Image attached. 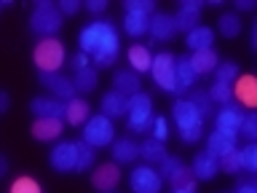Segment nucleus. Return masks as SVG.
Masks as SVG:
<instances>
[{
    "label": "nucleus",
    "mask_w": 257,
    "mask_h": 193,
    "mask_svg": "<svg viewBox=\"0 0 257 193\" xmlns=\"http://www.w3.org/2000/svg\"><path fill=\"white\" fill-rule=\"evenodd\" d=\"M80 54H86L96 67H112L120 54V35L110 19H94L78 35Z\"/></svg>",
    "instance_id": "1"
},
{
    "label": "nucleus",
    "mask_w": 257,
    "mask_h": 193,
    "mask_svg": "<svg viewBox=\"0 0 257 193\" xmlns=\"http://www.w3.org/2000/svg\"><path fill=\"white\" fill-rule=\"evenodd\" d=\"M172 118H174V126H177V132H180L182 142L190 145V142H198L201 137H204V116H201L185 96L174 102Z\"/></svg>",
    "instance_id": "2"
},
{
    "label": "nucleus",
    "mask_w": 257,
    "mask_h": 193,
    "mask_svg": "<svg viewBox=\"0 0 257 193\" xmlns=\"http://www.w3.org/2000/svg\"><path fill=\"white\" fill-rule=\"evenodd\" d=\"M62 22H64V16L59 14V8H56V3H51V0L35 3V8H32V14H30V30L35 32L40 40L54 38L56 32H59Z\"/></svg>",
    "instance_id": "3"
},
{
    "label": "nucleus",
    "mask_w": 257,
    "mask_h": 193,
    "mask_svg": "<svg viewBox=\"0 0 257 193\" xmlns=\"http://www.w3.org/2000/svg\"><path fill=\"white\" fill-rule=\"evenodd\" d=\"M153 118H156L153 100L145 91H137L126 100V121H128V129L134 134H148Z\"/></svg>",
    "instance_id": "4"
},
{
    "label": "nucleus",
    "mask_w": 257,
    "mask_h": 193,
    "mask_svg": "<svg viewBox=\"0 0 257 193\" xmlns=\"http://www.w3.org/2000/svg\"><path fill=\"white\" fill-rule=\"evenodd\" d=\"M32 59L38 64V72H59L67 59V51H64V43H59L56 38H43L32 51Z\"/></svg>",
    "instance_id": "5"
},
{
    "label": "nucleus",
    "mask_w": 257,
    "mask_h": 193,
    "mask_svg": "<svg viewBox=\"0 0 257 193\" xmlns=\"http://www.w3.org/2000/svg\"><path fill=\"white\" fill-rule=\"evenodd\" d=\"M83 142L91 145V148H107V145H112V140H115V126H112V121L107 116H91L83 124Z\"/></svg>",
    "instance_id": "6"
},
{
    "label": "nucleus",
    "mask_w": 257,
    "mask_h": 193,
    "mask_svg": "<svg viewBox=\"0 0 257 193\" xmlns=\"http://www.w3.org/2000/svg\"><path fill=\"white\" fill-rule=\"evenodd\" d=\"M158 174L164 182H172V188H182V190H193L196 193V180H193L190 169L182 164L177 156H166L158 164Z\"/></svg>",
    "instance_id": "7"
},
{
    "label": "nucleus",
    "mask_w": 257,
    "mask_h": 193,
    "mask_svg": "<svg viewBox=\"0 0 257 193\" xmlns=\"http://www.w3.org/2000/svg\"><path fill=\"white\" fill-rule=\"evenodd\" d=\"M174 59H177V56H172L169 51H161V54L153 56V64H150V75H153V80H156V86L161 88V91H169V94L177 91Z\"/></svg>",
    "instance_id": "8"
},
{
    "label": "nucleus",
    "mask_w": 257,
    "mask_h": 193,
    "mask_svg": "<svg viewBox=\"0 0 257 193\" xmlns=\"http://www.w3.org/2000/svg\"><path fill=\"white\" fill-rule=\"evenodd\" d=\"M128 188H132V193H161L164 180H161L156 166L140 164V166L132 169V174H128Z\"/></svg>",
    "instance_id": "9"
},
{
    "label": "nucleus",
    "mask_w": 257,
    "mask_h": 193,
    "mask_svg": "<svg viewBox=\"0 0 257 193\" xmlns=\"http://www.w3.org/2000/svg\"><path fill=\"white\" fill-rule=\"evenodd\" d=\"M244 116H246V110L241 108V105L228 102V105H222V110L214 116V129L233 137V140H238V129L244 124Z\"/></svg>",
    "instance_id": "10"
},
{
    "label": "nucleus",
    "mask_w": 257,
    "mask_h": 193,
    "mask_svg": "<svg viewBox=\"0 0 257 193\" xmlns=\"http://www.w3.org/2000/svg\"><path fill=\"white\" fill-rule=\"evenodd\" d=\"M38 80L51 91L54 100H59V102H70L78 96L75 86H72V78L62 75V72H38Z\"/></svg>",
    "instance_id": "11"
},
{
    "label": "nucleus",
    "mask_w": 257,
    "mask_h": 193,
    "mask_svg": "<svg viewBox=\"0 0 257 193\" xmlns=\"http://www.w3.org/2000/svg\"><path fill=\"white\" fill-rule=\"evenodd\" d=\"M75 158H78V148H75V142H67V140L56 142L54 150L48 153V164L59 174L75 172Z\"/></svg>",
    "instance_id": "12"
},
{
    "label": "nucleus",
    "mask_w": 257,
    "mask_h": 193,
    "mask_svg": "<svg viewBox=\"0 0 257 193\" xmlns=\"http://www.w3.org/2000/svg\"><path fill=\"white\" fill-rule=\"evenodd\" d=\"M201 11H204V3H201V0H182L180 8H177V14L172 16V19H174V30L188 35L193 27H198Z\"/></svg>",
    "instance_id": "13"
},
{
    "label": "nucleus",
    "mask_w": 257,
    "mask_h": 193,
    "mask_svg": "<svg viewBox=\"0 0 257 193\" xmlns=\"http://www.w3.org/2000/svg\"><path fill=\"white\" fill-rule=\"evenodd\" d=\"M217 172H220V161H217L209 150L204 153H198L196 158H193V166H190V174H193V180H201V182H206V180H214Z\"/></svg>",
    "instance_id": "14"
},
{
    "label": "nucleus",
    "mask_w": 257,
    "mask_h": 193,
    "mask_svg": "<svg viewBox=\"0 0 257 193\" xmlns=\"http://www.w3.org/2000/svg\"><path fill=\"white\" fill-rule=\"evenodd\" d=\"M120 182V172H118V164H102L96 166V172L91 174V185L99 193H110L115 190V185Z\"/></svg>",
    "instance_id": "15"
},
{
    "label": "nucleus",
    "mask_w": 257,
    "mask_h": 193,
    "mask_svg": "<svg viewBox=\"0 0 257 193\" xmlns=\"http://www.w3.org/2000/svg\"><path fill=\"white\" fill-rule=\"evenodd\" d=\"M198 75L193 72L188 56H177L174 59V83H177V91L174 94H188L193 86H196Z\"/></svg>",
    "instance_id": "16"
},
{
    "label": "nucleus",
    "mask_w": 257,
    "mask_h": 193,
    "mask_svg": "<svg viewBox=\"0 0 257 193\" xmlns=\"http://www.w3.org/2000/svg\"><path fill=\"white\" fill-rule=\"evenodd\" d=\"M30 110L35 118H62L64 121V102L54 100V96H35L30 102Z\"/></svg>",
    "instance_id": "17"
},
{
    "label": "nucleus",
    "mask_w": 257,
    "mask_h": 193,
    "mask_svg": "<svg viewBox=\"0 0 257 193\" xmlns=\"http://www.w3.org/2000/svg\"><path fill=\"white\" fill-rule=\"evenodd\" d=\"M148 32H150V38H156L161 40V43H166V40H172L174 38V19L169 14H153L150 16V22H148Z\"/></svg>",
    "instance_id": "18"
},
{
    "label": "nucleus",
    "mask_w": 257,
    "mask_h": 193,
    "mask_svg": "<svg viewBox=\"0 0 257 193\" xmlns=\"http://www.w3.org/2000/svg\"><path fill=\"white\" fill-rule=\"evenodd\" d=\"M112 164H132V161L140 158V145H137L132 137H118L112 140Z\"/></svg>",
    "instance_id": "19"
},
{
    "label": "nucleus",
    "mask_w": 257,
    "mask_h": 193,
    "mask_svg": "<svg viewBox=\"0 0 257 193\" xmlns=\"http://www.w3.org/2000/svg\"><path fill=\"white\" fill-rule=\"evenodd\" d=\"M59 134H62V118H35V124H32V137L38 142L59 140Z\"/></svg>",
    "instance_id": "20"
},
{
    "label": "nucleus",
    "mask_w": 257,
    "mask_h": 193,
    "mask_svg": "<svg viewBox=\"0 0 257 193\" xmlns=\"http://www.w3.org/2000/svg\"><path fill=\"white\" fill-rule=\"evenodd\" d=\"M88 118H91V108H88L86 100L75 96V100L64 102V121H67L70 126H83Z\"/></svg>",
    "instance_id": "21"
},
{
    "label": "nucleus",
    "mask_w": 257,
    "mask_h": 193,
    "mask_svg": "<svg viewBox=\"0 0 257 193\" xmlns=\"http://www.w3.org/2000/svg\"><path fill=\"white\" fill-rule=\"evenodd\" d=\"M214 43V32L204 27V24H198V27H193L188 35H185V46L190 48V54H196V51H206V48H212Z\"/></svg>",
    "instance_id": "22"
},
{
    "label": "nucleus",
    "mask_w": 257,
    "mask_h": 193,
    "mask_svg": "<svg viewBox=\"0 0 257 193\" xmlns=\"http://www.w3.org/2000/svg\"><path fill=\"white\" fill-rule=\"evenodd\" d=\"M233 94H236V100L244 105V108H254L257 105V80H254V75H241L236 80V86H233Z\"/></svg>",
    "instance_id": "23"
},
{
    "label": "nucleus",
    "mask_w": 257,
    "mask_h": 193,
    "mask_svg": "<svg viewBox=\"0 0 257 193\" xmlns=\"http://www.w3.org/2000/svg\"><path fill=\"white\" fill-rule=\"evenodd\" d=\"M190 67L196 75H206V72H214V67L220 64V56H217L214 48H206V51H196L188 56Z\"/></svg>",
    "instance_id": "24"
},
{
    "label": "nucleus",
    "mask_w": 257,
    "mask_h": 193,
    "mask_svg": "<svg viewBox=\"0 0 257 193\" xmlns=\"http://www.w3.org/2000/svg\"><path fill=\"white\" fill-rule=\"evenodd\" d=\"M112 91L123 94L128 100L132 94L140 91V75H137L134 70H118L115 75H112Z\"/></svg>",
    "instance_id": "25"
},
{
    "label": "nucleus",
    "mask_w": 257,
    "mask_h": 193,
    "mask_svg": "<svg viewBox=\"0 0 257 193\" xmlns=\"http://www.w3.org/2000/svg\"><path fill=\"white\" fill-rule=\"evenodd\" d=\"M126 59H128V67H132L137 75H140V72H150L153 54H150L148 46H142V43L132 46V48H128V54H126Z\"/></svg>",
    "instance_id": "26"
},
{
    "label": "nucleus",
    "mask_w": 257,
    "mask_h": 193,
    "mask_svg": "<svg viewBox=\"0 0 257 193\" xmlns=\"http://www.w3.org/2000/svg\"><path fill=\"white\" fill-rule=\"evenodd\" d=\"M236 142L238 140H233V137H228V134H222V132H214L209 134V140H206V150L212 153L214 158H222L225 153H230V150H236Z\"/></svg>",
    "instance_id": "27"
},
{
    "label": "nucleus",
    "mask_w": 257,
    "mask_h": 193,
    "mask_svg": "<svg viewBox=\"0 0 257 193\" xmlns=\"http://www.w3.org/2000/svg\"><path fill=\"white\" fill-rule=\"evenodd\" d=\"M102 116H107L110 121L126 116V96L118 91H107L102 96Z\"/></svg>",
    "instance_id": "28"
},
{
    "label": "nucleus",
    "mask_w": 257,
    "mask_h": 193,
    "mask_svg": "<svg viewBox=\"0 0 257 193\" xmlns=\"http://www.w3.org/2000/svg\"><path fill=\"white\" fill-rule=\"evenodd\" d=\"M140 156L145 158V164L158 166L161 161L166 158V148H164V142H158V140H153V137H148V140L140 145Z\"/></svg>",
    "instance_id": "29"
},
{
    "label": "nucleus",
    "mask_w": 257,
    "mask_h": 193,
    "mask_svg": "<svg viewBox=\"0 0 257 193\" xmlns=\"http://www.w3.org/2000/svg\"><path fill=\"white\" fill-rule=\"evenodd\" d=\"M148 22L150 16L148 14H140V11H126V19H123V30L128 38H142L148 32Z\"/></svg>",
    "instance_id": "30"
},
{
    "label": "nucleus",
    "mask_w": 257,
    "mask_h": 193,
    "mask_svg": "<svg viewBox=\"0 0 257 193\" xmlns=\"http://www.w3.org/2000/svg\"><path fill=\"white\" fill-rule=\"evenodd\" d=\"M96 83H99V72L96 67H83V70H75V75H72V86H75V91H94Z\"/></svg>",
    "instance_id": "31"
},
{
    "label": "nucleus",
    "mask_w": 257,
    "mask_h": 193,
    "mask_svg": "<svg viewBox=\"0 0 257 193\" xmlns=\"http://www.w3.org/2000/svg\"><path fill=\"white\" fill-rule=\"evenodd\" d=\"M188 94H190V96H185V100H188L193 108H196L201 116H204V121H206L209 116H214V105H212V100H209L206 91H201V88H190Z\"/></svg>",
    "instance_id": "32"
},
{
    "label": "nucleus",
    "mask_w": 257,
    "mask_h": 193,
    "mask_svg": "<svg viewBox=\"0 0 257 193\" xmlns=\"http://www.w3.org/2000/svg\"><path fill=\"white\" fill-rule=\"evenodd\" d=\"M217 30H220L222 38H238L241 35V19L238 14H222L217 19Z\"/></svg>",
    "instance_id": "33"
},
{
    "label": "nucleus",
    "mask_w": 257,
    "mask_h": 193,
    "mask_svg": "<svg viewBox=\"0 0 257 193\" xmlns=\"http://www.w3.org/2000/svg\"><path fill=\"white\" fill-rule=\"evenodd\" d=\"M75 148H78V158H75V172H86V169H91L94 166V161H96V153L91 145H86L83 140L75 142Z\"/></svg>",
    "instance_id": "34"
},
{
    "label": "nucleus",
    "mask_w": 257,
    "mask_h": 193,
    "mask_svg": "<svg viewBox=\"0 0 257 193\" xmlns=\"http://www.w3.org/2000/svg\"><path fill=\"white\" fill-rule=\"evenodd\" d=\"M238 78V64L236 62H220L214 67V80L217 83H228L233 86V80Z\"/></svg>",
    "instance_id": "35"
},
{
    "label": "nucleus",
    "mask_w": 257,
    "mask_h": 193,
    "mask_svg": "<svg viewBox=\"0 0 257 193\" xmlns=\"http://www.w3.org/2000/svg\"><path fill=\"white\" fill-rule=\"evenodd\" d=\"M209 100H212V105H228V102H233V86H228V83H212V88H209Z\"/></svg>",
    "instance_id": "36"
},
{
    "label": "nucleus",
    "mask_w": 257,
    "mask_h": 193,
    "mask_svg": "<svg viewBox=\"0 0 257 193\" xmlns=\"http://www.w3.org/2000/svg\"><path fill=\"white\" fill-rule=\"evenodd\" d=\"M238 156H241V169H244V172H257V145L254 142H249L246 148H241Z\"/></svg>",
    "instance_id": "37"
},
{
    "label": "nucleus",
    "mask_w": 257,
    "mask_h": 193,
    "mask_svg": "<svg viewBox=\"0 0 257 193\" xmlns=\"http://www.w3.org/2000/svg\"><path fill=\"white\" fill-rule=\"evenodd\" d=\"M220 161V169L222 172H228V174H236L241 172V156H238V148L236 150H230V153H225L222 158H217Z\"/></svg>",
    "instance_id": "38"
},
{
    "label": "nucleus",
    "mask_w": 257,
    "mask_h": 193,
    "mask_svg": "<svg viewBox=\"0 0 257 193\" xmlns=\"http://www.w3.org/2000/svg\"><path fill=\"white\" fill-rule=\"evenodd\" d=\"M153 140H158V142H164L166 137H169V121L164 116H156L153 118V124H150V132H148Z\"/></svg>",
    "instance_id": "39"
},
{
    "label": "nucleus",
    "mask_w": 257,
    "mask_h": 193,
    "mask_svg": "<svg viewBox=\"0 0 257 193\" xmlns=\"http://www.w3.org/2000/svg\"><path fill=\"white\" fill-rule=\"evenodd\" d=\"M238 137H246L249 142L257 140V116L254 113H246L244 116V124H241V129H238Z\"/></svg>",
    "instance_id": "40"
},
{
    "label": "nucleus",
    "mask_w": 257,
    "mask_h": 193,
    "mask_svg": "<svg viewBox=\"0 0 257 193\" xmlns=\"http://www.w3.org/2000/svg\"><path fill=\"white\" fill-rule=\"evenodd\" d=\"M11 193H43V188H40L32 177H19V180H14Z\"/></svg>",
    "instance_id": "41"
},
{
    "label": "nucleus",
    "mask_w": 257,
    "mask_h": 193,
    "mask_svg": "<svg viewBox=\"0 0 257 193\" xmlns=\"http://www.w3.org/2000/svg\"><path fill=\"white\" fill-rule=\"evenodd\" d=\"M123 8H126V11H140V14H148V16L156 14V3H153V0H126Z\"/></svg>",
    "instance_id": "42"
},
{
    "label": "nucleus",
    "mask_w": 257,
    "mask_h": 193,
    "mask_svg": "<svg viewBox=\"0 0 257 193\" xmlns=\"http://www.w3.org/2000/svg\"><path fill=\"white\" fill-rule=\"evenodd\" d=\"M56 8H59L62 16H72L80 11V0H62V3H56Z\"/></svg>",
    "instance_id": "43"
},
{
    "label": "nucleus",
    "mask_w": 257,
    "mask_h": 193,
    "mask_svg": "<svg viewBox=\"0 0 257 193\" xmlns=\"http://www.w3.org/2000/svg\"><path fill=\"white\" fill-rule=\"evenodd\" d=\"M236 193H257V185H254V180H252V174H246L244 180L238 182Z\"/></svg>",
    "instance_id": "44"
},
{
    "label": "nucleus",
    "mask_w": 257,
    "mask_h": 193,
    "mask_svg": "<svg viewBox=\"0 0 257 193\" xmlns=\"http://www.w3.org/2000/svg\"><path fill=\"white\" fill-rule=\"evenodd\" d=\"M83 67H91V59H88V56L86 54H75V56H72V70H83Z\"/></svg>",
    "instance_id": "45"
},
{
    "label": "nucleus",
    "mask_w": 257,
    "mask_h": 193,
    "mask_svg": "<svg viewBox=\"0 0 257 193\" xmlns=\"http://www.w3.org/2000/svg\"><path fill=\"white\" fill-rule=\"evenodd\" d=\"M104 8H107V3H104V0H88V3H86V11L88 14H102L104 11Z\"/></svg>",
    "instance_id": "46"
},
{
    "label": "nucleus",
    "mask_w": 257,
    "mask_h": 193,
    "mask_svg": "<svg viewBox=\"0 0 257 193\" xmlns=\"http://www.w3.org/2000/svg\"><path fill=\"white\" fill-rule=\"evenodd\" d=\"M8 108H11V96H8V91L0 88V116H6Z\"/></svg>",
    "instance_id": "47"
},
{
    "label": "nucleus",
    "mask_w": 257,
    "mask_h": 193,
    "mask_svg": "<svg viewBox=\"0 0 257 193\" xmlns=\"http://www.w3.org/2000/svg\"><path fill=\"white\" fill-rule=\"evenodd\" d=\"M252 8H254V0H236V11H252Z\"/></svg>",
    "instance_id": "48"
},
{
    "label": "nucleus",
    "mask_w": 257,
    "mask_h": 193,
    "mask_svg": "<svg viewBox=\"0 0 257 193\" xmlns=\"http://www.w3.org/2000/svg\"><path fill=\"white\" fill-rule=\"evenodd\" d=\"M6 174H8V158L3 156V153H0V180H3Z\"/></svg>",
    "instance_id": "49"
},
{
    "label": "nucleus",
    "mask_w": 257,
    "mask_h": 193,
    "mask_svg": "<svg viewBox=\"0 0 257 193\" xmlns=\"http://www.w3.org/2000/svg\"><path fill=\"white\" fill-rule=\"evenodd\" d=\"M254 48H257V24L252 27V51H254Z\"/></svg>",
    "instance_id": "50"
},
{
    "label": "nucleus",
    "mask_w": 257,
    "mask_h": 193,
    "mask_svg": "<svg viewBox=\"0 0 257 193\" xmlns=\"http://www.w3.org/2000/svg\"><path fill=\"white\" fill-rule=\"evenodd\" d=\"M172 193H193V190H182V188H174Z\"/></svg>",
    "instance_id": "51"
},
{
    "label": "nucleus",
    "mask_w": 257,
    "mask_h": 193,
    "mask_svg": "<svg viewBox=\"0 0 257 193\" xmlns=\"http://www.w3.org/2000/svg\"><path fill=\"white\" fill-rule=\"evenodd\" d=\"M6 6H8V3H6V0H3V3H0V8H6Z\"/></svg>",
    "instance_id": "52"
},
{
    "label": "nucleus",
    "mask_w": 257,
    "mask_h": 193,
    "mask_svg": "<svg viewBox=\"0 0 257 193\" xmlns=\"http://www.w3.org/2000/svg\"><path fill=\"white\" fill-rule=\"evenodd\" d=\"M110 193H115V190H110Z\"/></svg>",
    "instance_id": "53"
}]
</instances>
